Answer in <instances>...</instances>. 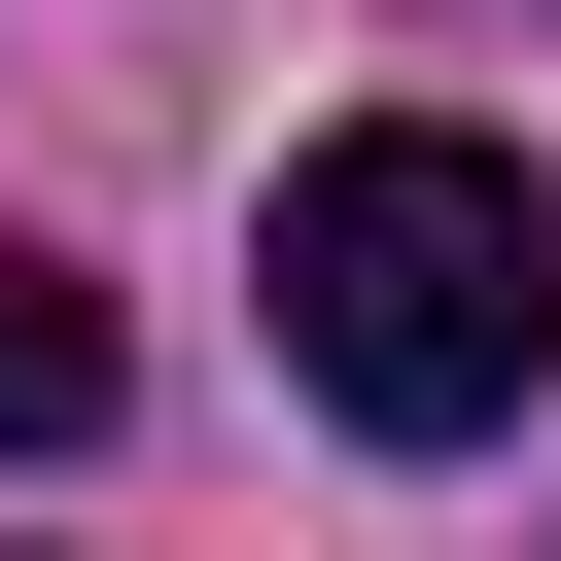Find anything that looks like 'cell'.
Segmentation results:
<instances>
[{"mask_svg": "<svg viewBox=\"0 0 561 561\" xmlns=\"http://www.w3.org/2000/svg\"><path fill=\"white\" fill-rule=\"evenodd\" d=\"M105 386H140V351H105V280H70V245H0V456H105Z\"/></svg>", "mask_w": 561, "mask_h": 561, "instance_id": "obj_2", "label": "cell"}, {"mask_svg": "<svg viewBox=\"0 0 561 561\" xmlns=\"http://www.w3.org/2000/svg\"><path fill=\"white\" fill-rule=\"evenodd\" d=\"M280 351H316V421L491 456V421L561 386V175H526V140H456V105L280 140Z\"/></svg>", "mask_w": 561, "mask_h": 561, "instance_id": "obj_1", "label": "cell"}]
</instances>
